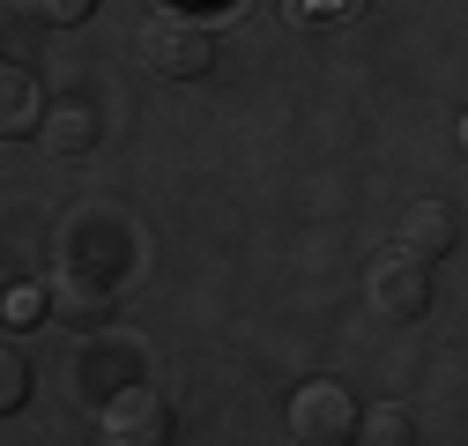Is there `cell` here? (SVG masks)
I'll list each match as a JSON object with an SVG mask.
<instances>
[{
  "mask_svg": "<svg viewBox=\"0 0 468 446\" xmlns=\"http://www.w3.org/2000/svg\"><path fill=\"white\" fill-rule=\"evenodd\" d=\"M45 90H37V75L30 68H8V75H0V134H8V142H23V134H37L45 127Z\"/></svg>",
  "mask_w": 468,
  "mask_h": 446,
  "instance_id": "cell-7",
  "label": "cell"
},
{
  "mask_svg": "<svg viewBox=\"0 0 468 446\" xmlns=\"http://www.w3.org/2000/svg\"><path fill=\"white\" fill-rule=\"evenodd\" d=\"M357 439H365V446H409V439H417V424H409L401 402H387V409H372V417L357 424Z\"/></svg>",
  "mask_w": 468,
  "mask_h": 446,
  "instance_id": "cell-9",
  "label": "cell"
},
{
  "mask_svg": "<svg viewBox=\"0 0 468 446\" xmlns=\"http://www.w3.org/2000/svg\"><path fill=\"white\" fill-rule=\"evenodd\" d=\"M365 298H372V313H387V320H424V313H431V260L387 246V253L372 260V275H365Z\"/></svg>",
  "mask_w": 468,
  "mask_h": 446,
  "instance_id": "cell-2",
  "label": "cell"
},
{
  "mask_svg": "<svg viewBox=\"0 0 468 446\" xmlns=\"http://www.w3.org/2000/svg\"><path fill=\"white\" fill-rule=\"evenodd\" d=\"M387 246L417 253V260H439V253L461 246V216H453L446 201H417V208H401V231H394Z\"/></svg>",
  "mask_w": 468,
  "mask_h": 446,
  "instance_id": "cell-5",
  "label": "cell"
},
{
  "mask_svg": "<svg viewBox=\"0 0 468 446\" xmlns=\"http://www.w3.org/2000/svg\"><path fill=\"white\" fill-rule=\"evenodd\" d=\"M134 60L164 82H194V75L216 68V30L194 23V16H149L134 30Z\"/></svg>",
  "mask_w": 468,
  "mask_h": 446,
  "instance_id": "cell-1",
  "label": "cell"
},
{
  "mask_svg": "<svg viewBox=\"0 0 468 446\" xmlns=\"http://www.w3.org/2000/svg\"><path fill=\"white\" fill-rule=\"evenodd\" d=\"M30 402V357L8 343V350H0V417H16Z\"/></svg>",
  "mask_w": 468,
  "mask_h": 446,
  "instance_id": "cell-10",
  "label": "cell"
},
{
  "mask_svg": "<svg viewBox=\"0 0 468 446\" xmlns=\"http://www.w3.org/2000/svg\"><path fill=\"white\" fill-rule=\"evenodd\" d=\"M461 149H468V112H461Z\"/></svg>",
  "mask_w": 468,
  "mask_h": 446,
  "instance_id": "cell-14",
  "label": "cell"
},
{
  "mask_svg": "<svg viewBox=\"0 0 468 446\" xmlns=\"http://www.w3.org/2000/svg\"><path fill=\"white\" fill-rule=\"evenodd\" d=\"M45 291H52V320H68V327H104V313H112V283L90 268H60Z\"/></svg>",
  "mask_w": 468,
  "mask_h": 446,
  "instance_id": "cell-6",
  "label": "cell"
},
{
  "mask_svg": "<svg viewBox=\"0 0 468 446\" xmlns=\"http://www.w3.org/2000/svg\"><path fill=\"white\" fill-rule=\"evenodd\" d=\"M357 402L342 395L335 379H305L298 395H290V439L298 446H342V439H357Z\"/></svg>",
  "mask_w": 468,
  "mask_h": 446,
  "instance_id": "cell-3",
  "label": "cell"
},
{
  "mask_svg": "<svg viewBox=\"0 0 468 446\" xmlns=\"http://www.w3.org/2000/svg\"><path fill=\"white\" fill-rule=\"evenodd\" d=\"M23 8L37 16V23H52V30H68V23H82L97 0H23Z\"/></svg>",
  "mask_w": 468,
  "mask_h": 446,
  "instance_id": "cell-13",
  "label": "cell"
},
{
  "mask_svg": "<svg viewBox=\"0 0 468 446\" xmlns=\"http://www.w3.org/2000/svg\"><path fill=\"white\" fill-rule=\"evenodd\" d=\"M37 134H45L52 156H90V149H97V112H90V104H52Z\"/></svg>",
  "mask_w": 468,
  "mask_h": 446,
  "instance_id": "cell-8",
  "label": "cell"
},
{
  "mask_svg": "<svg viewBox=\"0 0 468 446\" xmlns=\"http://www.w3.org/2000/svg\"><path fill=\"white\" fill-rule=\"evenodd\" d=\"M45 313H52V291H30V283L8 291V327H37Z\"/></svg>",
  "mask_w": 468,
  "mask_h": 446,
  "instance_id": "cell-12",
  "label": "cell"
},
{
  "mask_svg": "<svg viewBox=\"0 0 468 446\" xmlns=\"http://www.w3.org/2000/svg\"><path fill=\"white\" fill-rule=\"evenodd\" d=\"M104 439L120 446H164L171 439V402L156 387H120V395L104 402Z\"/></svg>",
  "mask_w": 468,
  "mask_h": 446,
  "instance_id": "cell-4",
  "label": "cell"
},
{
  "mask_svg": "<svg viewBox=\"0 0 468 446\" xmlns=\"http://www.w3.org/2000/svg\"><path fill=\"white\" fill-rule=\"evenodd\" d=\"M282 16L290 23H349V16H365V0H290Z\"/></svg>",
  "mask_w": 468,
  "mask_h": 446,
  "instance_id": "cell-11",
  "label": "cell"
}]
</instances>
